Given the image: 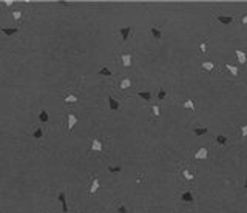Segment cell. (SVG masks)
<instances>
[{"label":"cell","instance_id":"obj_13","mask_svg":"<svg viewBox=\"0 0 247 213\" xmlns=\"http://www.w3.org/2000/svg\"><path fill=\"white\" fill-rule=\"evenodd\" d=\"M121 59H122V65L125 68H128V67L131 65V56H130V54H122Z\"/></svg>","mask_w":247,"mask_h":213},{"label":"cell","instance_id":"obj_24","mask_svg":"<svg viewBox=\"0 0 247 213\" xmlns=\"http://www.w3.org/2000/svg\"><path fill=\"white\" fill-rule=\"evenodd\" d=\"M184 108H187V110H195V102H193L192 99L185 100V102H184Z\"/></svg>","mask_w":247,"mask_h":213},{"label":"cell","instance_id":"obj_22","mask_svg":"<svg viewBox=\"0 0 247 213\" xmlns=\"http://www.w3.org/2000/svg\"><path fill=\"white\" fill-rule=\"evenodd\" d=\"M203 68H204L206 71H213V70H215V63H213V62H204V63H203Z\"/></svg>","mask_w":247,"mask_h":213},{"label":"cell","instance_id":"obj_35","mask_svg":"<svg viewBox=\"0 0 247 213\" xmlns=\"http://www.w3.org/2000/svg\"><path fill=\"white\" fill-rule=\"evenodd\" d=\"M244 188H247V179L244 181Z\"/></svg>","mask_w":247,"mask_h":213},{"label":"cell","instance_id":"obj_11","mask_svg":"<svg viewBox=\"0 0 247 213\" xmlns=\"http://www.w3.org/2000/svg\"><path fill=\"white\" fill-rule=\"evenodd\" d=\"M0 31H2L5 36H14V34L19 33V28H5V26H3Z\"/></svg>","mask_w":247,"mask_h":213},{"label":"cell","instance_id":"obj_21","mask_svg":"<svg viewBox=\"0 0 247 213\" xmlns=\"http://www.w3.org/2000/svg\"><path fill=\"white\" fill-rule=\"evenodd\" d=\"M226 68H227V70H229L233 76H238V74H240L238 68H236V67H233V65H230V63H227V65H226Z\"/></svg>","mask_w":247,"mask_h":213},{"label":"cell","instance_id":"obj_28","mask_svg":"<svg viewBox=\"0 0 247 213\" xmlns=\"http://www.w3.org/2000/svg\"><path fill=\"white\" fill-rule=\"evenodd\" d=\"M165 96H167L165 90H164V88H161V90H159V94H158V97H159V99L162 100V99H165Z\"/></svg>","mask_w":247,"mask_h":213},{"label":"cell","instance_id":"obj_31","mask_svg":"<svg viewBox=\"0 0 247 213\" xmlns=\"http://www.w3.org/2000/svg\"><path fill=\"white\" fill-rule=\"evenodd\" d=\"M199 48H201V51H203V53H206V51H207V42H201V43H199Z\"/></svg>","mask_w":247,"mask_h":213},{"label":"cell","instance_id":"obj_32","mask_svg":"<svg viewBox=\"0 0 247 213\" xmlns=\"http://www.w3.org/2000/svg\"><path fill=\"white\" fill-rule=\"evenodd\" d=\"M241 134H243V136H247V124H244V125L241 127Z\"/></svg>","mask_w":247,"mask_h":213},{"label":"cell","instance_id":"obj_2","mask_svg":"<svg viewBox=\"0 0 247 213\" xmlns=\"http://www.w3.org/2000/svg\"><path fill=\"white\" fill-rule=\"evenodd\" d=\"M131 33H133V28H131V26L119 28V34H121V37H122L124 42H127V40H128V37L131 36Z\"/></svg>","mask_w":247,"mask_h":213},{"label":"cell","instance_id":"obj_20","mask_svg":"<svg viewBox=\"0 0 247 213\" xmlns=\"http://www.w3.org/2000/svg\"><path fill=\"white\" fill-rule=\"evenodd\" d=\"M130 86H131V81H130V79H122L121 84H119V88H121V90H127V88H130Z\"/></svg>","mask_w":247,"mask_h":213},{"label":"cell","instance_id":"obj_17","mask_svg":"<svg viewBox=\"0 0 247 213\" xmlns=\"http://www.w3.org/2000/svg\"><path fill=\"white\" fill-rule=\"evenodd\" d=\"M31 136H33V137H34V139H40L42 136H43V130H42V128H34V130H33V133H31Z\"/></svg>","mask_w":247,"mask_h":213},{"label":"cell","instance_id":"obj_3","mask_svg":"<svg viewBox=\"0 0 247 213\" xmlns=\"http://www.w3.org/2000/svg\"><path fill=\"white\" fill-rule=\"evenodd\" d=\"M67 122H68V131L71 133V130H73L74 125L77 124V118H76L74 114H71V113H70V114L67 116Z\"/></svg>","mask_w":247,"mask_h":213},{"label":"cell","instance_id":"obj_4","mask_svg":"<svg viewBox=\"0 0 247 213\" xmlns=\"http://www.w3.org/2000/svg\"><path fill=\"white\" fill-rule=\"evenodd\" d=\"M216 20H218L219 23H222V25H230V23L233 22V17H230V16H221V14H218V16H216Z\"/></svg>","mask_w":247,"mask_h":213},{"label":"cell","instance_id":"obj_5","mask_svg":"<svg viewBox=\"0 0 247 213\" xmlns=\"http://www.w3.org/2000/svg\"><path fill=\"white\" fill-rule=\"evenodd\" d=\"M108 107H110V110H113V111H116V110H119V108H121L119 102H118L113 96H108Z\"/></svg>","mask_w":247,"mask_h":213},{"label":"cell","instance_id":"obj_26","mask_svg":"<svg viewBox=\"0 0 247 213\" xmlns=\"http://www.w3.org/2000/svg\"><path fill=\"white\" fill-rule=\"evenodd\" d=\"M151 111H153V116L158 119V118H159V114H161V111H159V105H151Z\"/></svg>","mask_w":247,"mask_h":213},{"label":"cell","instance_id":"obj_6","mask_svg":"<svg viewBox=\"0 0 247 213\" xmlns=\"http://www.w3.org/2000/svg\"><path fill=\"white\" fill-rule=\"evenodd\" d=\"M207 156H208V151H207L206 147H203V148H199L196 153H195V158L196 159H199V161H203V159H207Z\"/></svg>","mask_w":247,"mask_h":213},{"label":"cell","instance_id":"obj_27","mask_svg":"<svg viewBox=\"0 0 247 213\" xmlns=\"http://www.w3.org/2000/svg\"><path fill=\"white\" fill-rule=\"evenodd\" d=\"M12 17H14L16 20L22 22V11H14V12H12Z\"/></svg>","mask_w":247,"mask_h":213},{"label":"cell","instance_id":"obj_10","mask_svg":"<svg viewBox=\"0 0 247 213\" xmlns=\"http://www.w3.org/2000/svg\"><path fill=\"white\" fill-rule=\"evenodd\" d=\"M235 54H236V57H238V62L240 63H246L247 60V56L244 51H241V49H235Z\"/></svg>","mask_w":247,"mask_h":213},{"label":"cell","instance_id":"obj_1","mask_svg":"<svg viewBox=\"0 0 247 213\" xmlns=\"http://www.w3.org/2000/svg\"><path fill=\"white\" fill-rule=\"evenodd\" d=\"M57 199H59V202L62 204V212H63V213H68V204H67V196H65V192H59V195H57Z\"/></svg>","mask_w":247,"mask_h":213},{"label":"cell","instance_id":"obj_15","mask_svg":"<svg viewBox=\"0 0 247 213\" xmlns=\"http://www.w3.org/2000/svg\"><path fill=\"white\" fill-rule=\"evenodd\" d=\"M39 119H40V122H48V121H49L48 111H46L45 108H42V110H40V113H39Z\"/></svg>","mask_w":247,"mask_h":213},{"label":"cell","instance_id":"obj_18","mask_svg":"<svg viewBox=\"0 0 247 213\" xmlns=\"http://www.w3.org/2000/svg\"><path fill=\"white\" fill-rule=\"evenodd\" d=\"M137 96L144 100H151V93H148V91H139Z\"/></svg>","mask_w":247,"mask_h":213},{"label":"cell","instance_id":"obj_25","mask_svg":"<svg viewBox=\"0 0 247 213\" xmlns=\"http://www.w3.org/2000/svg\"><path fill=\"white\" fill-rule=\"evenodd\" d=\"M182 176H184L187 181H193V174L190 173V170H189V169H184V171H182Z\"/></svg>","mask_w":247,"mask_h":213},{"label":"cell","instance_id":"obj_29","mask_svg":"<svg viewBox=\"0 0 247 213\" xmlns=\"http://www.w3.org/2000/svg\"><path fill=\"white\" fill-rule=\"evenodd\" d=\"M118 213H128V210H127V207H125L124 204H121V206L118 207Z\"/></svg>","mask_w":247,"mask_h":213},{"label":"cell","instance_id":"obj_34","mask_svg":"<svg viewBox=\"0 0 247 213\" xmlns=\"http://www.w3.org/2000/svg\"><path fill=\"white\" fill-rule=\"evenodd\" d=\"M5 5H6V6H12V5H14V2H12V0H6V2H5Z\"/></svg>","mask_w":247,"mask_h":213},{"label":"cell","instance_id":"obj_9","mask_svg":"<svg viewBox=\"0 0 247 213\" xmlns=\"http://www.w3.org/2000/svg\"><path fill=\"white\" fill-rule=\"evenodd\" d=\"M65 104H76L77 102V94H73V93H68L63 99Z\"/></svg>","mask_w":247,"mask_h":213},{"label":"cell","instance_id":"obj_23","mask_svg":"<svg viewBox=\"0 0 247 213\" xmlns=\"http://www.w3.org/2000/svg\"><path fill=\"white\" fill-rule=\"evenodd\" d=\"M99 74H100V76H111L113 73H111V70H108L107 67H102V68L99 70Z\"/></svg>","mask_w":247,"mask_h":213},{"label":"cell","instance_id":"obj_12","mask_svg":"<svg viewBox=\"0 0 247 213\" xmlns=\"http://www.w3.org/2000/svg\"><path fill=\"white\" fill-rule=\"evenodd\" d=\"M99 185H100V184H99V179L94 178L93 182H91V187H90V195H94V193L99 190Z\"/></svg>","mask_w":247,"mask_h":213},{"label":"cell","instance_id":"obj_19","mask_svg":"<svg viewBox=\"0 0 247 213\" xmlns=\"http://www.w3.org/2000/svg\"><path fill=\"white\" fill-rule=\"evenodd\" d=\"M216 142H218L219 145H226V144L229 142V139H227V136H224V134H218V136H216Z\"/></svg>","mask_w":247,"mask_h":213},{"label":"cell","instance_id":"obj_16","mask_svg":"<svg viewBox=\"0 0 247 213\" xmlns=\"http://www.w3.org/2000/svg\"><path fill=\"white\" fill-rule=\"evenodd\" d=\"M193 134H195V136H204V134H207V128L206 127L193 128Z\"/></svg>","mask_w":247,"mask_h":213},{"label":"cell","instance_id":"obj_14","mask_svg":"<svg viewBox=\"0 0 247 213\" xmlns=\"http://www.w3.org/2000/svg\"><path fill=\"white\" fill-rule=\"evenodd\" d=\"M150 33H151V37H155V39H161V37H162L161 30L156 28V26H151V28H150Z\"/></svg>","mask_w":247,"mask_h":213},{"label":"cell","instance_id":"obj_8","mask_svg":"<svg viewBox=\"0 0 247 213\" xmlns=\"http://www.w3.org/2000/svg\"><path fill=\"white\" fill-rule=\"evenodd\" d=\"M181 201H184V202H193V201H195V196H193L192 192H184V193L181 195Z\"/></svg>","mask_w":247,"mask_h":213},{"label":"cell","instance_id":"obj_30","mask_svg":"<svg viewBox=\"0 0 247 213\" xmlns=\"http://www.w3.org/2000/svg\"><path fill=\"white\" fill-rule=\"evenodd\" d=\"M121 170H122L121 167H108V171H110V173H119Z\"/></svg>","mask_w":247,"mask_h":213},{"label":"cell","instance_id":"obj_7","mask_svg":"<svg viewBox=\"0 0 247 213\" xmlns=\"http://www.w3.org/2000/svg\"><path fill=\"white\" fill-rule=\"evenodd\" d=\"M102 148H104L102 142L99 139H93V142H91V151H102Z\"/></svg>","mask_w":247,"mask_h":213},{"label":"cell","instance_id":"obj_33","mask_svg":"<svg viewBox=\"0 0 247 213\" xmlns=\"http://www.w3.org/2000/svg\"><path fill=\"white\" fill-rule=\"evenodd\" d=\"M241 23H244V25H247V14H246V16H243V17H241Z\"/></svg>","mask_w":247,"mask_h":213}]
</instances>
